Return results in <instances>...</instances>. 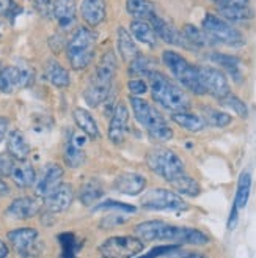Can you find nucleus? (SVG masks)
Masks as SVG:
<instances>
[{
    "instance_id": "1",
    "label": "nucleus",
    "mask_w": 256,
    "mask_h": 258,
    "mask_svg": "<svg viewBox=\"0 0 256 258\" xmlns=\"http://www.w3.org/2000/svg\"><path fill=\"white\" fill-rule=\"evenodd\" d=\"M134 235L143 242H167L175 246H206L211 238L203 230L172 225L163 221H145L134 227Z\"/></svg>"
},
{
    "instance_id": "2",
    "label": "nucleus",
    "mask_w": 256,
    "mask_h": 258,
    "mask_svg": "<svg viewBox=\"0 0 256 258\" xmlns=\"http://www.w3.org/2000/svg\"><path fill=\"white\" fill-rule=\"evenodd\" d=\"M149 79V93L152 101L159 104L162 109L168 112H181L189 110L190 107V98L184 92L183 87L175 84L167 76L160 71H152L148 76Z\"/></svg>"
},
{
    "instance_id": "3",
    "label": "nucleus",
    "mask_w": 256,
    "mask_h": 258,
    "mask_svg": "<svg viewBox=\"0 0 256 258\" xmlns=\"http://www.w3.org/2000/svg\"><path fill=\"white\" fill-rule=\"evenodd\" d=\"M129 102L135 120L146 129L151 139L156 142H167L173 137V129L154 106L140 96H131Z\"/></svg>"
},
{
    "instance_id": "4",
    "label": "nucleus",
    "mask_w": 256,
    "mask_h": 258,
    "mask_svg": "<svg viewBox=\"0 0 256 258\" xmlns=\"http://www.w3.org/2000/svg\"><path fill=\"white\" fill-rule=\"evenodd\" d=\"M162 61L184 90L198 96L206 95V90H204L201 82L200 68L195 67L194 63H190L187 58L175 52V50H165L162 54Z\"/></svg>"
},
{
    "instance_id": "5",
    "label": "nucleus",
    "mask_w": 256,
    "mask_h": 258,
    "mask_svg": "<svg viewBox=\"0 0 256 258\" xmlns=\"http://www.w3.org/2000/svg\"><path fill=\"white\" fill-rule=\"evenodd\" d=\"M96 33L90 27L75 29L69 41L66 43V58L71 68L75 71L85 70L95 58Z\"/></svg>"
},
{
    "instance_id": "6",
    "label": "nucleus",
    "mask_w": 256,
    "mask_h": 258,
    "mask_svg": "<svg viewBox=\"0 0 256 258\" xmlns=\"http://www.w3.org/2000/svg\"><path fill=\"white\" fill-rule=\"evenodd\" d=\"M145 161H146L148 169L154 175L165 179L168 184L173 183L176 178L187 173L184 161L179 158L175 151L163 148V147H156L149 150L146 153Z\"/></svg>"
},
{
    "instance_id": "7",
    "label": "nucleus",
    "mask_w": 256,
    "mask_h": 258,
    "mask_svg": "<svg viewBox=\"0 0 256 258\" xmlns=\"http://www.w3.org/2000/svg\"><path fill=\"white\" fill-rule=\"evenodd\" d=\"M140 205L149 211H173L181 213L189 210V203L173 189L154 187L140 197Z\"/></svg>"
},
{
    "instance_id": "8",
    "label": "nucleus",
    "mask_w": 256,
    "mask_h": 258,
    "mask_svg": "<svg viewBox=\"0 0 256 258\" xmlns=\"http://www.w3.org/2000/svg\"><path fill=\"white\" fill-rule=\"evenodd\" d=\"M145 246L146 242L135 235L112 236L101 244L98 252L102 258H137L145 250Z\"/></svg>"
},
{
    "instance_id": "9",
    "label": "nucleus",
    "mask_w": 256,
    "mask_h": 258,
    "mask_svg": "<svg viewBox=\"0 0 256 258\" xmlns=\"http://www.w3.org/2000/svg\"><path fill=\"white\" fill-rule=\"evenodd\" d=\"M201 27L206 30L215 43H220L229 47H242L245 44V38L237 29H234L228 21L222 19L220 16H215L212 13H208L204 16Z\"/></svg>"
},
{
    "instance_id": "10",
    "label": "nucleus",
    "mask_w": 256,
    "mask_h": 258,
    "mask_svg": "<svg viewBox=\"0 0 256 258\" xmlns=\"http://www.w3.org/2000/svg\"><path fill=\"white\" fill-rule=\"evenodd\" d=\"M7 239L10 246L15 249V252L24 258L35 256L40 253L41 244H40V233L36 228L32 227H21L8 231Z\"/></svg>"
},
{
    "instance_id": "11",
    "label": "nucleus",
    "mask_w": 256,
    "mask_h": 258,
    "mask_svg": "<svg viewBox=\"0 0 256 258\" xmlns=\"http://www.w3.org/2000/svg\"><path fill=\"white\" fill-rule=\"evenodd\" d=\"M203 87L206 90V95H211L212 98L222 101L231 93L228 77L223 71L212 68V67H198Z\"/></svg>"
},
{
    "instance_id": "12",
    "label": "nucleus",
    "mask_w": 256,
    "mask_h": 258,
    "mask_svg": "<svg viewBox=\"0 0 256 258\" xmlns=\"http://www.w3.org/2000/svg\"><path fill=\"white\" fill-rule=\"evenodd\" d=\"M33 71L29 68L19 67H5L0 73V92L15 93L19 88L29 87L33 82Z\"/></svg>"
},
{
    "instance_id": "13",
    "label": "nucleus",
    "mask_w": 256,
    "mask_h": 258,
    "mask_svg": "<svg viewBox=\"0 0 256 258\" xmlns=\"http://www.w3.org/2000/svg\"><path fill=\"white\" fill-rule=\"evenodd\" d=\"M127 133H129V110L124 102H118L112 112L107 137L112 144L121 145L126 140Z\"/></svg>"
},
{
    "instance_id": "14",
    "label": "nucleus",
    "mask_w": 256,
    "mask_h": 258,
    "mask_svg": "<svg viewBox=\"0 0 256 258\" xmlns=\"http://www.w3.org/2000/svg\"><path fill=\"white\" fill-rule=\"evenodd\" d=\"M148 22L151 24V27L154 29L157 38H160L163 43L172 44V46H178V47L194 49V47H192V44L187 41V38L184 36L183 32H179L178 29H175L170 22L162 19L159 15H154Z\"/></svg>"
},
{
    "instance_id": "15",
    "label": "nucleus",
    "mask_w": 256,
    "mask_h": 258,
    "mask_svg": "<svg viewBox=\"0 0 256 258\" xmlns=\"http://www.w3.org/2000/svg\"><path fill=\"white\" fill-rule=\"evenodd\" d=\"M74 187L68 183H61L47 197H44V210L50 214L65 213L74 202Z\"/></svg>"
},
{
    "instance_id": "16",
    "label": "nucleus",
    "mask_w": 256,
    "mask_h": 258,
    "mask_svg": "<svg viewBox=\"0 0 256 258\" xmlns=\"http://www.w3.org/2000/svg\"><path fill=\"white\" fill-rule=\"evenodd\" d=\"M63 175H65V170L60 164L50 162L44 167L43 175L36 179L35 183V194L36 197H47L50 192H52L55 187H58L61 184Z\"/></svg>"
},
{
    "instance_id": "17",
    "label": "nucleus",
    "mask_w": 256,
    "mask_h": 258,
    "mask_svg": "<svg viewBox=\"0 0 256 258\" xmlns=\"http://www.w3.org/2000/svg\"><path fill=\"white\" fill-rule=\"evenodd\" d=\"M41 210V202L38 197H19L13 200L5 210V216L11 221H27L35 217Z\"/></svg>"
},
{
    "instance_id": "18",
    "label": "nucleus",
    "mask_w": 256,
    "mask_h": 258,
    "mask_svg": "<svg viewBox=\"0 0 256 258\" xmlns=\"http://www.w3.org/2000/svg\"><path fill=\"white\" fill-rule=\"evenodd\" d=\"M146 187V178L135 172L121 173L115 178L113 189L124 196H140Z\"/></svg>"
},
{
    "instance_id": "19",
    "label": "nucleus",
    "mask_w": 256,
    "mask_h": 258,
    "mask_svg": "<svg viewBox=\"0 0 256 258\" xmlns=\"http://www.w3.org/2000/svg\"><path fill=\"white\" fill-rule=\"evenodd\" d=\"M107 15V7L104 0H82L80 4V16L90 29L98 27L104 22Z\"/></svg>"
},
{
    "instance_id": "20",
    "label": "nucleus",
    "mask_w": 256,
    "mask_h": 258,
    "mask_svg": "<svg viewBox=\"0 0 256 258\" xmlns=\"http://www.w3.org/2000/svg\"><path fill=\"white\" fill-rule=\"evenodd\" d=\"M110 92H112V84L110 82L96 79V77L92 76V81H90L88 87L85 88V92H83V98H85L88 106L96 107V106L102 104V102H106L109 99Z\"/></svg>"
},
{
    "instance_id": "21",
    "label": "nucleus",
    "mask_w": 256,
    "mask_h": 258,
    "mask_svg": "<svg viewBox=\"0 0 256 258\" xmlns=\"http://www.w3.org/2000/svg\"><path fill=\"white\" fill-rule=\"evenodd\" d=\"M170 118L175 124H178L179 127H183L184 131L192 133V134H197L201 133L206 129L208 123L206 120L203 118V115H197V113H192L189 110H181V112H173L170 115Z\"/></svg>"
},
{
    "instance_id": "22",
    "label": "nucleus",
    "mask_w": 256,
    "mask_h": 258,
    "mask_svg": "<svg viewBox=\"0 0 256 258\" xmlns=\"http://www.w3.org/2000/svg\"><path fill=\"white\" fill-rule=\"evenodd\" d=\"M7 151L15 161H27L32 148L29 145L27 139L24 137V134L21 131H18V129H13V131L8 133Z\"/></svg>"
},
{
    "instance_id": "23",
    "label": "nucleus",
    "mask_w": 256,
    "mask_h": 258,
    "mask_svg": "<svg viewBox=\"0 0 256 258\" xmlns=\"http://www.w3.org/2000/svg\"><path fill=\"white\" fill-rule=\"evenodd\" d=\"M10 178L13 179V183H15L18 187L27 189L36 183V172L33 169V165L29 164L27 161H16Z\"/></svg>"
},
{
    "instance_id": "24",
    "label": "nucleus",
    "mask_w": 256,
    "mask_h": 258,
    "mask_svg": "<svg viewBox=\"0 0 256 258\" xmlns=\"http://www.w3.org/2000/svg\"><path fill=\"white\" fill-rule=\"evenodd\" d=\"M44 76H46V79L57 88H66L71 84L69 71L63 67L60 61H57L54 58H50V60L46 61Z\"/></svg>"
},
{
    "instance_id": "25",
    "label": "nucleus",
    "mask_w": 256,
    "mask_h": 258,
    "mask_svg": "<svg viewBox=\"0 0 256 258\" xmlns=\"http://www.w3.org/2000/svg\"><path fill=\"white\" fill-rule=\"evenodd\" d=\"M50 13L61 29H69L75 22V5L71 0H55Z\"/></svg>"
},
{
    "instance_id": "26",
    "label": "nucleus",
    "mask_w": 256,
    "mask_h": 258,
    "mask_svg": "<svg viewBox=\"0 0 256 258\" xmlns=\"http://www.w3.org/2000/svg\"><path fill=\"white\" fill-rule=\"evenodd\" d=\"M72 118H74L75 124H77V127L80 129V131L85 136H88L90 139H99L101 137L99 126H98L95 117L87 109H83V107H75L72 110Z\"/></svg>"
},
{
    "instance_id": "27",
    "label": "nucleus",
    "mask_w": 256,
    "mask_h": 258,
    "mask_svg": "<svg viewBox=\"0 0 256 258\" xmlns=\"http://www.w3.org/2000/svg\"><path fill=\"white\" fill-rule=\"evenodd\" d=\"M131 33L135 38L137 41L143 43L149 47H156L159 43V38L154 32V29L151 27V24L148 21H140V19H134L131 22Z\"/></svg>"
},
{
    "instance_id": "28",
    "label": "nucleus",
    "mask_w": 256,
    "mask_h": 258,
    "mask_svg": "<svg viewBox=\"0 0 256 258\" xmlns=\"http://www.w3.org/2000/svg\"><path fill=\"white\" fill-rule=\"evenodd\" d=\"M117 70H118L117 55H115L113 50H107V52H104V55L101 57V60L98 63L96 71H95L93 76L98 77V79H101V81H106V82L113 84Z\"/></svg>"
},
{
    "instance_id": "29",
    "label": "nucleus",
    "mask_w": 256,
    "mask_h": 258,
    "mask_svg": "<svg viewBox=\"0 0 256 258\" xmlns=\"http://www.w3.org/2000/svg\"><path fill=\"white\" fill-rule=\"evenodd\" d=\"M183 33L194 49H197V47H212L214 44H217L215 40L206 30L197 27V25H194V24L184 25Z\"/></svg>"
},
{
    "instance_id": "30",
    "label": "nucleus",
    "mask_w": 256,
    "mask_h": 258,
    "mask_svg": "<svg viewBox=\"0 0 256 258\" xmlns=\"http://www.w3.org/2000/svg\"><path fill=\"white\" fill-rule=\"evenodd\" d=\"M117 46H118V52H120L121 58L126 63H131L138 55L134 38L124 27H118V30H117Z\"/></svg>"
},
{
    "instance_id": "31",
    "label": "nucleus",
    "mask_w": 256,
    "mask_h": 258,
    "mask_svg": "<svg viewBox=\"0 0 256 258\" xmlns=\"http://www.w3.org/2000/svg\"><path fill=\"white\" fill-rule=\"evenodd\" d=\"M211 61H214L215 64L225 68V71L233 77L236 82H242V71H240V60L234 55L229 54H220V52H212L209 55Z\"/></svg>"
},
{
    "instance_id": "32",
    "label": "nucleus",
    "mask_w": 256,
    "mask_h": 258,
    "mask_svg": "<svg viewBox=\"0 0 256 258\" xmlns=\"http://www.w3.org/2000/svg\"><path fill=\"white\" fill-rule=\"evenodd\" d=\"M126 11L134 19L140 21H149L156 15L154 5L151 4V0H126Z\"/></svg>"
},
{
    "instance_id": "33",
    "label": "nucleus",
    "mask_w": 256,
    "mask_h": 258,
    "mask_svg": "<svg viewBox=\"0 0 256 258\" xmlns=\"http://www.w3.org/2000/svg\"><path fill=\"white\" fill-rule=\"evenodd\" d=\"M102 196H104V187H102L101 181L96 178L88 179L85 184H82V187L79 190V199L87 206L96 203Z\"/></svg>"
},
{
    "instance_id": "34",
    "label": "nucleus",
    "mask_w": 256,
    "mask_h": 258,
    "mask_svg": "<svg viewBox=\"0 0 256 258\" xmlns=\"http://www.w3.org/2000/svg\"><path fill=\"white\" fill-rule=\"evenodd\" d=\"M172 189L178 192L179 196H187V197H197L200 196L201 187L198 184L197 179H194L190 175L184 173L183 176L176 178L173 183H170Z\"/></svg>"
},
{
    "instance_id": "35",
    "label": "nucleus",
    "mask_w": 256,
    "mask_h": 258,
    "mask_svg": "<svg viewBox=\"0 0 256 258\" xmlns=\"http://www.w3.org/2000/svg\"><path fill=\"white\" fill-rule=\"evenodd\" d=\"M250 192H251V175L250 172H242L237 181V190H236V197H234V206L237 210L245 208L248 199H250Z\"/></svg>"
},
{
    "instance_id": "36",
    "label": "nucleus",
    "mask_w": 256,
    "mask_h": 258,
    "mask_svg": "<svg viewBox=\"0 0 256 258\" xmlns=\"http://www.w3.org/2000/svg\"><path fill=\"white\" fill-rule=\"evenodd\" d=\"M219 15L222 16V19H225L228 22H244V21H250L253 18V11L248 5H245V7L233 5V7L219 8Z\"/></svg>"
},
{
    "instance_id": "37",
    "label": "nucleus",
    "mask_w": 256,
    "mask_h": 258,
    "mask_svg": "<svg viewBox=\"0 0 256 258\" xmlns=\"http://www.w3.org/2000/svg\"><path fill=\"white\" fill-rule=\"evenodd\" d=\"M203 118L212 127H226L233 123V117L228 112L214 107H203Z\"/></svg>"
},
{
    "instance_id": "38",
    "label": "nucleus",
    "mask_w": 256,
    "mask_h": 258,
    "mask_svg": "<svg viewBox=\"0 0 256 258\" xmlns=\"http://www.w3.org/2000/svg\"><path fill=\"white\" fill-rule=\"evenodd\" d=\"M157 61L151 57L138 54L131 63H129V74L131 76H148L149 73L156 71Z\"/></svg>"
},
{
    "instance_id": "39",
    "label": "nucleus",
    "mask_w": 256,
    "mask_h": 258,
    "mask_svg": "<svg viewBox=\"0 0 256 258\" xmlns=\"http://www.w3.org/2000/svg\"><path fill=\"white\" fill-rule=\"evenodd\" d=\"M63 158H65V164L68 167H71V169H79V167L85 162V153L80 150V147L75 145L74 142H69L65 148Z\"/></svg>"
},
{
    "instance_id": "40",
    "label": "nucleus",
    "mask_w": 256,
    "mask_h": 258,
    "mask_svg": "<svg viewBox=\"0 0 256 258\" xmlns=\"http://www.w3.org/2000/svg\"><path fill=\"white\" fill-rule=\"evenodd\" d=\"M222 106H225V107H228V109H231L237 117H240V118H247L248 117V107H247V104L244 101H242L239 96H236V95H233V93H229L226 98H223L222 101Z\"/></svg>"
},
{
    "instance_id": "41",
    "label": "nucleus",
    "mask_w": 256,
    "mask_h": 258,
    "mask_svg": "<svg viewBox=\"0 0 256 258\" xmlns=\"http://www.w3.org/2000/svg\"><path fill=\"white\" fill-rule=\"evenodd\" d=\"M127 90H129L131 96H142L149 90V85L143 79L132 77V79H129V82H127Z\"/></svg>"
},
{
    "instance_id": "42",
    "label": "nucleus",
    "mask_w": 256,
    "mask_h": 258,
    "mask_svg": "<svg viewBox=\"0 0 256 258\" xmlns=\"http://www.w3.org/2000/svg\"><path fill=\"white\" fill-rule=\"evenodd\" d=\"M179 247H181V246H175V244H165V246H159L156 249H152L145 256H137V258H159V256H165V255H172Z\"/></svg>"
},
{
    "instance_id": "43",
    "label": "nucleus",
    "mask_w": 256,
    "mask_h": 258,
    "mask_svg": "<svg viewBox=\"0 0 256 258\" xmlns=\"http://www.w3.org/2000/svg\"><path fill=\"white\" fill-rule=\"evenodd\" d=\"M15 159L10 154H0V178H5L11 175L13 167H15Z\"/></svg>"
},
{
    "instance_id": "44",
    "label": "nucleus",
    "mask_w": 256,
    "mask_h": 258,
    "mask_svg": "<svg viewBox=\"0 0 256 258\" xmlns=\"http://www.w3.org/2000/svg\"><path fill=\"white\" fill-rule=\"evenodd\" d=\"M106 208H115V210H121V211H127V213L135 211V206H129L127 203H120V202H113V200H109L106 203H102L101 206H98V210H106Z\"/></svg>"
},
{
    "instance_id": "45",
    "label": "nucleus",
    "mask_w": 256,
    "mask_h": 258,
    "mask_svg": "<svg viewBox=\"0 0 256 258\" xmlns=\"http://www.w3.org/2000/svg\"><path fill=\"white\" fill-rule=\"evenodd\" d=\"M211 2L215 4L219 8H222V7H233V5H239V7L248 5V0H211Z\"/></svg>"
},
{
    "instance_id": "46",
    "label": "nucleus",
    "mask_w": 256,
    "mask_h": 258,
    "mask_svg": "<svg viewBox=\"0 0 256 258\" xmlns=\"http://www.w3.org/2000/svg\"><path fill=\"white\" fill-rule=\"evenodd\" d=\"M170 256H172V258H206L203 253H197V252H186V250H181V247H179L178 250H175Z\"/></svg>"
},
{
    "instance_id": "47",
    "label": "nucleus",
    "mask_w": 256,
    "mask_h": 258,
    "mask_svg": "<svg viewBox=\"0 0 256 258\" xmlns=\"http://www.w3.org/2000/svg\"><path fill=\"white\" fill-rule=\"evenodd\" d=\"M16 4L13 0H0V16H10Z\"/></svg>"
},
{
    "instance_id": "48",
    "label": "nucleus",
    "mask_w": 256,
    "mask_h": 258,
    "mask_svg": "<svg viewBox=\"0 0 256 258\" xmlns=\"http://www.w3.org/2000/svg\"><path fill=\"white\" fill-rule=\"evenodd\" d=\"M33 4L43 15L49 13V10H52V0H33Z\"/></svg>"
},
{
    "instance_id": "49",
    "label": "nucleus",
    "mask_w": 256,
    "mask_h": 258,
    "mask_svg": "<svg viewBox=\"0 0 256 258\" xmlns=\"http://www.w3.org/2000/svg\"><path fill=\"white\" fill-rule=\"evenodd\" d=\"M8 127H10V120L7 117H0V142L8 134Z\"/></svg>"
},
{
    "instance_id": "50",
    "label": "nucleus",
    "mask_w": 256,
    "mask_h": 258,
    "mask_svg": "<svg viewBox=\"0 0 256 258\" xmlns=\"http://www.w3.org/2000/svg\"><path fill=\"white\" fill-rule=\"evenodd\" d=\"M8 255H10L8 244L4 239H0V258H8Z\"/></svg>"
},
{
    "instance_id": "51",
    "label": "nucleus",
    "mask_w": 256,
    "mask_h": 258,
    "mask_svg": "<svg viewBox=\"0 0 256 258\" xmlns=\"http://www.w3.org/2000/svg\"><path fill=\"white\" fill-rule=\"evenodd\" d=\"M8 194H10L8 184L4 181V178H0V197H5V196H8Z\"/></svg>"
},
{
    "instance_id": "52",
    "label": "nucleus",
    "mask_w": 256,
    "mask_h": 258,
    "mask_svg": "<svg viewBox=\"0 0 256 258\" xmlns=\"http://www.w3.org/2000/svg\"><path fill=\"white\" fill-rule=\"evenodd\" d=\"M2 70H4V68H2V67H0V73H2Z\"/></svg>"
}]
</instances>
